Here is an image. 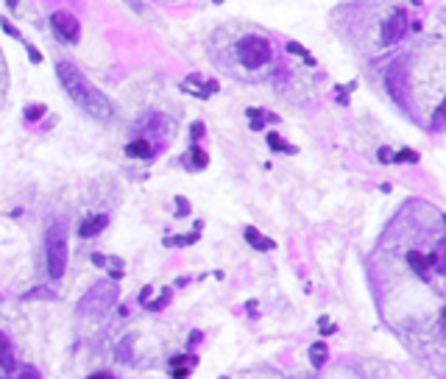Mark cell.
<instances>
[{"label": "cell", "mask_w": 446, "mask_h": 379, "mask_svg": "<svg viewBox=\"0 0 446 379\" xmlns=\"http://www.w3.org/2000/svg\"><path fill=\"white\" fill-rule=\"evenodd\" d=\"M106 223H109V215H95V217H87L78 231H81V237H95L98 231L106 229Z\"/></svg>", "instance_id": "cell-9"}, {"label": "cell", "mask_w": 446, "mask_h": 379, "mask_svg": "<svg viewBox=\"0 0 446 379\" xmlns=\"http://www.w3.org/2000/svg\"><path fill=\"white\" fill-rule=\"evenodd\" d=\"M243 234H245V240H248V243H251L257 251H273V248H276V243H273L271 237L259 234L254 226H245V231H243Z\"/></svg>", "instance_id": "cell-8"}, {"label": "cell", "mask_w": 446, "mask_h": 379, "mask_svg": "<svg viewBox=\"0 0 446 379\" xmlns=\"http://www.w3.org/2000/svg\"><path fill=\"white\" fill-rule=\"evenodd\" d=\"M176 212H179V215H190V203H187V198H176Z\"/></svg>", "instance_id": "cell-22"}, {"label": "cell", "mask_w": 446, "mask_h": 379, "mask_svg": "<svg viewBox=\"0 0 446 379\" xmlns=\"http://www.w3.org/2000/svg\"><path fill=\"white\" fill-rule=\"evenodd\" d=\"M335 329H338V327H332L329 318H321V335H335Z\"/></svg>", "instance_id": "cell-24"}, {"label": "cell", "mask_w": 446, "mask_h": 379, "mask_svg": "<svg viewBox=\"0 0 446 379\" xmlns=\"http://www.w3.org/2000/svg\"><path fill=\"white\" fill-rule=\"evenodd\" d=\"M87 379H115L112 374H92V377H87Z\"/></svg>", "instance_id": "cell-28"}, {"label": "cell", "mask_w": 446, "mask_h": 379, "mask_svg": "<svg viewBox=\"0 0 446 379\" xmlns=\"http://www.w3.org/2000/svg\"><path fill=\"white\" fill-rule=\"evenodd\" d=\"M215 3H223V0H215Z\"/></svg>", "instance_id": "cell-30"}, {"label": "cell", "mask_w": 446, "mask_h": 379, "mask_svg": "<svg viewBox=\"0 0 446 379\" xmlns=\"http://www.w3.org/2000/svg\"><path fill=\"white\" fill-rule=\"evenodd\" d=\"M117 301V285L112 279H101L95 282L81 299H78V315H101L106 310H112Z\"/></svg>", "instance_id": "cell-3"}, {"label": "cell", "mask_w": 446, "mask_h": 379, "mask_svg": "<svg viewBox=\"0 0 446 379\" xmlns=\"http://www.w3.org/2000/svg\"><path fill=\"white\" fill-rule=\"evenodd\" d=\"M405 31H408V14L402 11V8H396L385 22H382V45L385 48H394L396 42H402V36H405Z\"/></svg>", "instance_id": "cell-6"}, {"label": "cell", "mask_w": 446, "mask_h": 379, "mask_svg": "<svg viewBox=\"0 0 446 379\" xmlns=\"http://www.w3.org/2000/svg\"><path fill=\"white\" fill-rule=\"evenodd\" d=\"M45 112H48V106L45 103H31V106H25L22 109V115H25V120H39V117H45Z\"/></svg>", "instance_id": "cell-16"}, {"label": "cell", "mask_w": 446, "mask_h": 379, "mask_svg": "<svg viewBox=\"0 0 446 379\" xmlns=\"http://www.w3.org/2000/svg\"><path fill=\"white\" fill-rule=\"evenodd\" d=\"M187 157H190V159H187V165H190V168H196V171L207 168V162H210V159H207V154H204L201 148H190V154H187Z\"/></svg>", "instance_id": "cell-15"}, {"label": "cell", "mask_w": 446, "mask_h": 379, "mask_svg": "<svg viewBox=\"0 0 446 379\" xmlns=\"http://www.w3.org/2000/svg\"><path fill=\"white\" fill-rule=\"evenodd\" d=\"M8 3V8H17V0H6Z\"/></svg>", "instance_id": "cell-29"}, {"label": "cell", "mask_w": 446, "mask_h": 379, "mask_svg": "<svg viewBox=\"0 0 446 379\" xmlns=\"http://www.w3.org/2000/svg\"><path fill=\"white\" fill-rule=\"evenodd\" d=\"M402 67H405L402 59H396V62L388 67V73H385V87H388L391 98L396 101V106L408 109V98H405V70H402Z\"/></svg>", "instance_id": "cell-7"}, {"label": "cell", "mask_w": 446, "mask_h": 379, "mask_svg": "<svg viewBox=\"0 0 446 379\" xmlns=\"http://www.w3.org/2000/svg\"><path fill=\"white\" fill-rule=\"evenodd\" d=\"M56 76H59L64 92L73 98V103H75L78 109H84L89 117H95V120H112V117H115L112 101H109L73 62H59V64H56Z\"/></svg>", "instance_id": "cell-1"}, {"label": "cell", "mask_w": 446, "mask_h": 379, "mask_svg": "<svg viewBox=\"0 0 446 379\" xmlns=\"http://www.w3.org/2000/svg\"><path fill=\"white\" fill-rule=\"evenodd\" d=\"M17 379H39V371H36L34 366H22V369L17 371Z\"/></svg>", "instance_id": "cell-18"}, {"label": "cell", "mask_w": 446, "mask_h": 379, "mask_svg": "<svg viewBox=\"0 0 446 379\" xmlns=\"http://www.w3.org/2000/svg\"><path fill=\"white\" fill-rule=\"evenodd\" d=\"M8 357H11V355H8V341L0 335V363H6V366H8V363H11Z\"/></svg>", "instance_id": "cell-20"}, {"label": "cell", "mask_w": 446, "mask_h": 379, "mask_svg": "<svg viewBox=\"0 0 446 379\" xmlns=\"http://www.w3.org/2000/svg\"><path fill=\"white\" fill-rule=\"evenodd\" d=\"M50 25H53V31H56L64 42H78V36H81V22H78V17L70 14V11H53Z\"/></svg>", "instance_id": "cell-5"}, {"label": "cell", "mask_w": 446, "mask_h": 379, "mask_svg": "<svg viewBox=\"0 0 446 379\" xmlns=\"http://www.w3.org/2000/svg\"><path fill=\"white\" fill-rule=\"evenodd\" d=\"M285 50H287V53H296V56H301V59H304L307 64H315L312 53H310V50H307V48L301 45V42H287V45H285Z\"/></svg>", "instance_id": "cell-14"}, {"label": "cell", "mask_w": 446, "mask_h": 379, "mask_svg": "<svg viewBox=\"0 0 446 379\" xmlns=\"http://www.w3.org/2000/svg\"><path fill=\"white\" fill-rule=\"evenodd\" d=\"M380 159H382V162H391V151H388V148H380Z\"/></svg>", "instance_id": "cell-26"}, {"label": "cell", "mask_w": 446, "mask_h": 379, "mask_svg": "<svg viewBox=\"0 0 446 379\" xmlns=\"http://www.w3.org/2000/svg\"><path fill=\"white\" fill-rule=\"evenodd\" d=\"M151 293H154V287H143V293H140V301H143V304H148V296H151Z\"/></svg>", "instance_id": "cell-25"}, {"label": "cell", "mask_w": 446, "mask_h": 379, "mask_svg": "<svg viewBox=\"0 0 446 379\" xmlns=\"http://www.w3.org/2000/svg\"><path fill=\"white\" fill-rule=\"evenodd\" d=\"M268 145L273 148V151H287V154H296L298 148L296 145H290V143H285L279 134H273V131H268Z\"/></svg>", "instance_id": "cell-13"}, {"label": "cell", "mask_w": 446, "mask_h": 379, "mask_svg": "<svg viewBox=\"0 0 446 379\" xmlns=\"http://www.w3.org/2000/svg\"><path fill=\"white\" fill-rule=\"evenodd\" d=\"M408 265L419 273V276H427V268H430V259L422 254V251H408Z\"/></svg>", "instance_id": "cell-11"}, {"label": "cell", "mask_w": 446, "mask_h": 379, "mask_svg": "<svg viewBox=\"0 0 446 379\" xmlns=\"http://www.w3.org/2000/svg\"><path fill=\"white\" fill-rule=\"evenodd\" d=\"M126 154H129L131 159H151V157H154V148H151L148 140H134V143L126 145Z\"/></svg>", "instance_id": "cell-10"}, {"label": "cell", "mask_w": 446, "mask_h": 379, "mask_svg": "<svg viewBox=\"0 0 446 379\" xmlns=\"http://www.w3.org/2000/svg\"><path fill=\"white\" fill-rule=\"evenodd\" d=\"M204 131H207V126H204L201 120H196V123L190 126V137H193V140H201V137H204Z\"/></svg>", "instance_id": "cell-19"}, {"label": "cell", "mask_w": 446, "mask_h": 379, "mask_svg": "<svg viewBox=\"0 0 446 379\" xmlns=\"http://www.w3.org/2000/svg\"><path fill=\"white\" fill-rule=\"evenodd\" d=\"M326 357H329V349H326V343H312L310 346V363H312V369H321L324 363H326Z\"/></svg>", "instance_id": "cell-12"}, {"label": "cell", "mask_w": 446, "mask_h": 379, "mask_svg": "<svg viewBox=\"0 0 446 379\" xmlns=\"http://www.w3.org/2000/svg\"><path fill=\"white\" fill-rule=\"evenodd\" d=\"M0 25H3V31H6V34H11V36H17V39H22V36H20V31H17V28H14V25H11L8 20H0Z\"/></svg>", "instance_id": "cell-23"}, {"label": "cell", "mask_w": 446, "mask_h": 379, "mask_svg": "<svg viewBox=\"0 0 446 379\" xmlns=\"http://www.w3.org/2000/svg\"><path fill=\"white\" fill-rule=\"evenodd\" d=\"M391 159H396V162H410V165H416L419 162V154L413 151V148H402L396 157H391Z\"/></svg>", "instance_id": "cell-17"}, {"label": "cell", "mask_w": 446, "mask_h": 379, "mask_svg": "<svg viewBox=\"0 0 446 379\" xmlns=\"http://www.w3.org/2000/svg\"><path fill=\"white\" fill-rule=\"evenodd\" d=\"M92 262H95V265H106V257H103V254H92Z\"/></svg>", "instance_id": "cell-27"}, {"label": "cell", "mask_w": 446, "mask_h": 379, "mask_svg": "<svg viewBox=\"0 0 446 379\" xmlns=\"http://www.w3.org/2000/svg\"><path fill=\"white\" fill-rule=\"evenodd\" d=\"M45 259H48V273L53 279H62L67 268V226L62 220L50 223L45 231Z\"/></svg>", "instance_id": "cell-2"}, {"label": "cell", "mask_w": 446, "mask_h": 379, "mask_svg": "<svg viewBox=\"0 0 446 379\" xmlns=\"http://www.w3.org/2000/svg\"><path fill=\"white\" fill-rule=\"evenodd\" d=\"M22 45H25V50H28V59H31L34 64H39V62H42V53H39L34 45H28V42H22Z\"/></svg>", "instance_id": "cell-21"}, {"label": "cell", "mask_w": 446, "mask_h": 379, "mask_svg": "<svg viewBox=\"0 0 446 379\" xmlns=\"http://www.w3.org/2000/svg\"><path fill=\"white\" fill-rule=\"evenodd\" d=\"M237 59L243 67L257 70L271 59V42L265 36H243L237 42Z\"/></svg>", "instance_id": "cell-4"}]
</instances>
